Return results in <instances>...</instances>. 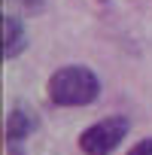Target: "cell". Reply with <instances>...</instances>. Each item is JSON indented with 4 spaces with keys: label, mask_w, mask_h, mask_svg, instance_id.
Returning <instances> with one entry per match:
<instances>
[{
    "label": "cell",
    "mask_w": 152,
    "mask_h": 155,
    "mask_svg": "<svg viewBox=\"0 0 152 155\" xmlns=\"http://www.w3.org/2000/svg\"><path fill=\"white\" fill-rule=\"evenodd\" d=\"M46 94L55 107H88L101 94V79L85 64H64L49 76Z\"/></svg>",
    "instance_id": "cell-1"
},
{
    "label": "cell",
    "mask_w": 152,
    "mask_h": 155,
    "mask_svg": "<svg viewBox=\"0 0 152 155\" xmlns=\"http://www.w3.org/2000/svg\"><path fill=\"white\" fill-rule=\"evenodd\" d=\"M128 131H131V122L125 116H107L79 134V149L82 155H113L128 137Z\"/></svg>",
    "instance_id": "cell-2"
},
{
    "label": "cell",
    "mask_w": 152,
    "mask_h": 155,
    "mask_svg": "<svg viewBox=\"0 0 152 155\" xmlns=\"http://www.w3.org/2000/svg\"><path fill=\"white\" fill-rule=\"evenodd\" d=\"M37 125H40V122H37L34 110L15 104V107L6 113V143H21V140H28V137L37 131Z\"/></svg>",
    "instance_id": "cell-3"
},
{
    "label": "cell",
    "mask_w": 152,
    "mask_h": 155,
    "mask_svg": "<svg viewBox=\"0 0 152 155\" xmlns=\"http://www.w3.org/2000/svg\"><path fill=\"white\" fill-rule=\"evenodd\" d=\"M28 49V28L15 15H3V61H15Z\"/></svg>",
    "instance_id": "cell-4"
},
{
    "label": "cell",
    "mask_w": 152,
    "mask_h": 155,
    "mask_svg": "<svg viewBox=\"0 0 152 155\" xmlns=\"http://www.w3.org/2000/svg\"><path fill=\"white\" fill-rule=\"evenodd\" d=\"M9 3H15L21 12H28V15H37V12H43L46 9V0H9Z\"/></svg>",
    "instance_id": "cell-5"
},
{
    "label": "cell",
    "mask_w": 152,
    "mask_h": 155,
    "mask_svg": "<svg viewBox=\"0 0 152 155\" xmlns=\"http://www.w3.org/2000/svg\"><path fill=\"white\" fill-rule=\"evenodd\" d=\"M128 155H152V137H146V140L134 143V146L128 149Z\"/></svg>",
    "instance_id": "cell-6"
}]
</instances>
